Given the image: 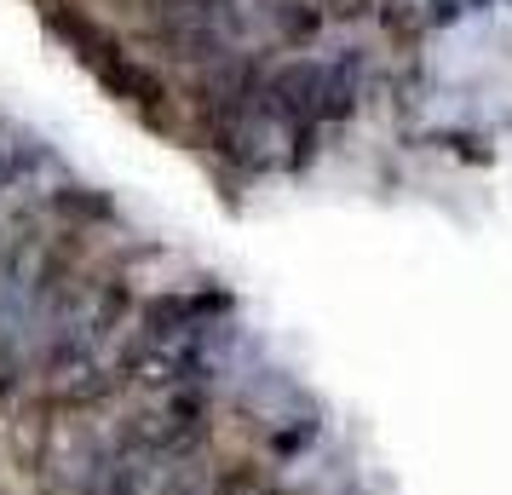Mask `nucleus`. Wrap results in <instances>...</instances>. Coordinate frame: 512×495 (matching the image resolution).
<instances>
[{
  "instance_id": "obj_1",
  "label": "nucleus",
  "mask_w": 512,
  "mask_h": 495,
  "mask_svg": "<svg viewBox=\"0 0 512 495\" xmlns=\"http://www.w3.org/2000/svg\"><path fill=\"white\" fill-rule=\"evenodd\" d=\"M47 29L81 58V70H93L127 110H139V116H150V121H167L162 75L150 70V64H139L98 18H87L81 6H64V0H58V6H47Z\"/></svg>"
},
{
  "instance_id": "obj_2",
  "label": "nucleus",
  "mask_w": 512,
  "mask_h": 495,
  "mask_svg": "<svg viewBox=\"0 0 512 495\" xmlns=\"http://www.w3.org/2000/svg\"><path fill=\"white\" fill-rule=\"evenodd\" d=\"M242 495H288V490H277V484H265V478H259L254 490H242Z\"/></svg>"
}]
</instances>
